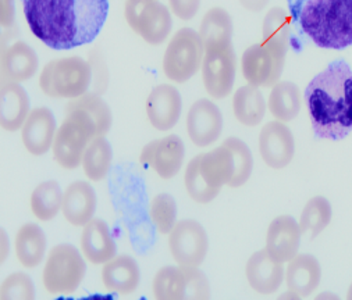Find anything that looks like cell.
Here are the masks:
<instances>
[{
  "instance_id": "cell-1",
  "label": "cell",
  "mask_w": 352,
  "mask_h": 300,
  "mask_svg": "<svg viewBox=\"0 0 352 300\" xmlns=\"http://www.w3.org/2000/svg\"><path fill=\"white\" fill-rule=\"evenodd\" d=\"M31 32L47 47L69 50L91 43L109 13V0H23Z\"/></svg>"
},
{
  "instance_id": "cell-2",
  "label": "cell",
  "mask_w": 352,
  "mask_h": 300,
  "mask_svg": "<svg viewBox=\"0 0 352 300\" xmlns=\"http://www.w3.org/2000/svg\"><path fill=\"white\" fill-rule=\"evenodd\" d=\"M304 97L316 137L338 141L352 131V70L344 60L319 73Z\"/></svg>"
},
{
  "instance_id": "cell-3",
  "label": "cell",
  "mask_w": 352,
  "mask_h": 300,
  "mask_svg": "<svg viewBox=\"0 0 352 300\" xmlns=\"http://www.w3.org/2000/svg\"><path fill=\"white\" fill-rule=\"evenodd\" d=\"M294 10L316 46L341 50L352 45V0H298Z\"/></svg>"
},
{
  "instance_id": "cell-4",
  "label": "cell",
  "mask_w": 352,
  "mask_h": 300,
  "mask_svg": "<svg viewBox=\"0 0 352 300\" xmlns=\"http://www.w3.org/2000/svg\"><path fill=\"white\" fill-rule=\"evenodd\" d=\"M208 184L217 192L224 185L239 188L252 174L254 159L247 143L239 138H227L219 148L194 157Z\"/></svg>"
},
{
  "instance_id": "cell-5",
  "label": "cell",
  "mask_w": 352,
  "mask_h": 300,
  "mask_svg": "<svg viewBox=\"0 0 352 300\" xmlns=\"http://www.w3.org/2000/svg\"><path fill=\"white\" fill-rule=\"evenodd\" d=\"M92 80V66L78 56L49 62L39 77L42 92L54 99H76L87 93Z\"/></svg>"
},
{
  "instance_id": "cell-6",
  "label": "cell",
  "mask_w": 352,
  "mask_h": 300,
  "mask_svg": "<svg viewBox=\"0 0 352 300\" xmlns=\"http://www.w3.org/2000/svg\"><path fill=\"white\" fill-rule=\"evenodd\" d=\"M205 57V46L199 32L192 28H182L174 34L163 56V73L175 82L190 81L201 69Z\"/></svg>"
},
{
  "instance_id": "cell-7",
  "label": "cell",
  "mask_w": 352,
  "mask_h": 300,
  "mask_svg": "<svg viewBox=\"0 0 352 300\" xmlns=\"http://www.w3.org/2000/svg\"><path fill=\"white\" fill-rule=\"evenodd\" d=\"M96 137L94 124L82 113L66 108V118L57 128L52 146L56 163L65 170H76L82 163L87 146Z\"/></svg>"
},
{
  "instance_id": "cell-8",
  "label": "cell",
  "mask_w": 352,
  "mask_h": 300,
  "mask_svg": "<svg viewBox=\"0 0 352 300\" xmlns=\"http://www.w3.org/2000/svg\"><path fill=\"white\" fill-rule=\"evenodd\" d=\"M84 255L73 245L54 246L45 263L42 279L50 295H73L85 277Z\"/></svg>"
},
{
  "instance_id": "cell-9",
  "label": "cell",
  "mask_w": 352,
  "mask_h": 300,
  "mask_svg": "<svg viewBox=\"0 0 352 300\" xmlns=\"http://www.w3.org/2000/svg\"><path fill=\"white\" fill-rule=\"evenodd\" d=\"M157 300H208L210 285L198 267L167 266L160 268L152 284Z\"/></svg>"
},
{
  "instance_id": "cell-10",
  "label": "cell",
  "mask_w": 352,
  "mask_h": 300,
  "mask_svg": "<svg viewBox=\"0 0 352 300\" xmlns=\"http://www.w3.org/2000/svg\"><path fill=\"white\" fill-rule=\"evenodd\" d=\"M124 17L146 43L157 46L171 34V12L157 0H126Z\"/></svg>"
},
{
  "instance_id": "cell-11",
  "label": "cell",
  "mask_w": 352,
  "mask_h": 300,
  "mask_svg": "<svg viewBox=\"0 0 352 300\" xmlns=\"http://www.w3.org/2000/svg\"><path fill=\"white\" fill-rule=\"evenodd\" d=\"M201 70L208 95L213 99L227 97L232 91L237 73V57L232 45L228 43L205 49Z\"/></svg>"
},
{
  "instance_id": "cell-12",
  "label": "cell",
  "mask_w": 352,
  "mask_h": 300,
  "mask_svg": "<svg viewBox=\"0 0 352 300\" xmlns=\"http://www.w3.org/2000/svg\"><path fill=\"white\" fill-rule=\"evenodd\" d=\"M168 249L179 266L199 267L209 249L205 228L195 220H183L168 233Z\"/></svg>"
},
{
  "instance_id": "cell-13",
  "label": "cell",
  "mask_w": 352,
  "mask_h": 300,
  "mask_svg": "<svg viewBox=\"0 0 352 300\" xmlns=\"http://www.w3.org/2000/svg\"><path fill=\"white\" fill-rule=\"evenodd\" d=\"M285 54L263 42L250 46L241 60L244 78L250 85L258 88L276 85L284 69Z\"/></svg>"
},
{
  "instance_id": "cell-14",
  "label": "cell",
  "mask_w": 352,
  "mask_h": 300,
  "mask_svg": "<svg viewBox=\"0 0 352 300\" xmlns=\"http://www.w3.org/2000/svg\"><path fill=\"white\" fill-rule=\"evenodd\" d=\"M184 157L186 146L183 139L177 135H167L148 143L141 152L140 161L160 178L170 179L180 172Z\"/></svg>"
},
{
  "instance_id": "cell-15",
  "label": "cell",
  "mask_w": 352,
  "mask_h": 300,
  "mask_svg": "<svg viewBox=\"0 0 352 300\" xmlns=\"http://www.w3.org/2000/svg\"><path fill=\"white\" fill-rule=\"evenodd\" d=\"M259 153L267 167L285 168L296 154V139L281 122L267 123L259 134Z\"/></svg>"
},
{
  "instance_id": "cell-16",
  "label": "cell",
  "mask_w": 352,
  "mask_h": 300,
  "mask_svg": "<svg viewBox=\"0 0 352 300\" xmlns=\"http://www.w3.org/2000/svg\"><path fill=\"white\" fill-rule=\"evenodd\" d=\"M223 131L220 108L208 99L197 100L187 114V134L194 145L206 148L213 145Z\"/></svg>"
},
{
  "instance_id": "cell-17",
  "label": "cell",
  "mask_w": 352,
  "mask_h": 300,
  "mask_svg": "<svg viewBox=\"0 0 352 300\" xmlns=\"http://www.w3.org/2000/svg\"><path fill=\"white\" fill-rule=\"evenodd\" d=\"M145 108L153 128L157 131H170L177 126L183 111L182 95L173 85H157L148 95Z\"/></svg>"
},
{
  "instance_id": "cell-18",
  "label": "cell",
  "mask_w": 352,
  "mask_h": 300,
  "mask_svg": "<svg viewBox=\"0 0 352 300\" xmlns=\"http://www.w3.org/2000/svg\"><path fill=\"white\" fill-rule=\"evenodd\" d=\"M301 235L300 222L291 216H278L267 228L265 249L273 259L288 263L298 255Z\"/></svg>"
},
{
  "instance_id": "cell-19",
  "label": "cell",
  "mask_w": 352,
  "mask_h": 300,
  "mask_svg": "<svg viewBox=\"0 0 352 300\" xmlns=\"http://www.w3.org/2000/svg\"><path fill=\"white\" fill-rule=\"evenodd\" d=\"M56 119L47 107H36L30 111L21 128V139L27 152L42 156L53 146L56 137Z\"/></svg>"
},
{
  "instance_id": "cell-20",
  "label": "cell",
  "mask_w": 352,
  "mask_h": 300,
  "mask_svg": "<svg viewBox=\"0 0 352 300\" xmlns=\"http://www.w3.org/2000/svg\"><path fill=\"white\" fill-rule=\"evenodd\" d=\"M245 274L250 286L262 295L274 293L284 281L283 263L273 259L266 249L255 252L248 259Z\"/></svg>"
},
{
  "instance_id": "cell-21",
  "label": "cell",
  "mask_w": 352,
  "mask_h": 300,
  "mask_svg": "<svg viewBox=\"0 0 352 300\" xmlns=\"http://www.w3.org/2000/svg\"><path fill=\"white\" fill-rule=\"evenodd\" d=\"M80 244L81 253L92 264H104L117 253L110 229L100 218H92L82 227Z\"/></svg>"
},
{
  "instance_id": "cell-22",
  "label": "cell",
  "mask_w": 352,
  "mask_h": 300,
  "mask_svg": "<svg viewBox=\"0 0 352 300\" xmlns=\"http://www.w3.org/2000/svg\"><path fill=\"white\" fill-rule=\"evenodd\" d=\"M30 99L17 82H3L0 88V126L14 132L23 128L30 114Z\"/></svg>"
},
{
  "instance_id": "cell-23",
  "label": "cell",
  "mask_w": 352,
  "mask_h": 300,
  "mask_svg": "<svg viewBox=\"0 0 352 300\" xmlns=\"http://www.w3.org/2000/svg\"><path fill=\"white\" fill-rule=\"evenodd\" d=\"M96 210V194L85 181H76L63 194L62 211L67 222L74 227L87 225Z\"/></svg>"
},
{
  "instance_id": "cell-24",
  "label": "cell",
  "mask_w": 352,
  "mask_h": 300,
  "mask_svg": "<svg viewBox=\"0 0 352 300\" xmlns=\"http://www.w3.org/2000/svg\"><path fill=\"white\" fill-rule=\"evenodd\" d=\"M141 281V271L137 262L127 256H116L104 263L102 282L104 288L117 295H130L137 290Z\"/></svg>"
},
{
  "instance_id": "cell-25",
  "label": "cell",
  "mask_w": 352,
  "mask_h": 300,
  "mask_svg": "<svg viewBox=\"0 0 352 300\" xmlns=\"http://www.w3.org/2000/svg\"><path fill=\"white\" fill-rule=\"evenodd\" d=\"M322 278V268L318 259L312 255H297L288 262L285 271V284L288 290L297 293L300 297L312 295Z\"/></svg>"
},
{
  "instance_id": "cell-26",
  "label": "cell",
  "mask_w": 352,
  "mask_h": 300,
  "mask_svg": "<svg viewBox=\"0 0 352 300\" xmlns=\"http://www.w3.org/2000/svg\"><path fill=\"white\" fill-rule=\"evenodd\" d=\"M39 67L35 50L25 42H16L2 54L3 82H24L31 80Z\"/></svg>"
},
{
  "instance_id": "cell-27",
  "label": "cell",
  "mask_w": 352,
  "mask_h": 300,
  "mask_svg": "<svg viewBox=\"0 0 352 300\" xmlns=\"http://www.w3.org/2000/svg\"><path fill=\"white\" fill-rule=\"evenodd\" d=\"M14 248L19 263L25 268L41 264L46 252V236L42 228L34 222L21 225L16 233Z\"/></svg>"
},
{
  "instance_id": "cell-28",
  "label": "cell",
  "mask_w": 352,
  "mask_h": 300,
  "mask_svg": "<svg viewBox=\"0 0 352 300\" xmlns=\"http://www.w3.org/2000/svg\"><path fill=\"white\" fill-rule=\"evenodd\" d=\"M232 111L237 122L245 127L259 126L266 114L263 93L254 85H245L236 91L232 97Z\"/></svg>"
},
{
  "instance_id": "cell-29",
  "label": "cell",
  "mask_w": 352,
  "mask_h": 300,
  "mask_svg": "<svg viewBox=\"0 0 352 300\" xmlns=\"http://www.w3.org/2000/svg\"><path fill=\"white\" fill-rule=\"evenodd\" d=\"M300 88L289 81H278L272 86L267 107L270 114L281 123H288L297 118L301 111Z\"/></svg>"
},
{
  "instance_id": "cell-30",
  "label": "cell",
  "mask_w": 352,
  "mask_h": 300,
  "mask_svg": "<svg viewBox=\"0 0 352 300\" xmlns=\"http://www.w3.org/2000/svg\"><path fill=\"white\" fill-rule=\"evenodd\" d=\"M199 36L205 49L228 45L232 38V20L223 8H213L202 19Z\"/></svg>"
},
{
  "instance_id": "cell-31",
  "label": "cell",
  "mask_w": 352,
  "mask_h": 300,
  "mask_svg": "<svg viewBox=\"0 0 352 300\" xmlns=\"http://www.w3.org/2000/svg\"><path fill=\"white\" fill-rule=\"evenodd\" d=\"M111 160L113 152L110 143L104 137H96L87 146L81 165L87 178L94 183H99L109 174Z\"/></svg>"
},
{
  "instance_id": "cell-32",
  "label": "cell",
  "mask_w": 352,
  "mask_h": 300,
  "mask_svg": "<svg viewBox=\"0 0 352 300\" xmlns=\"http://www.w3.org/2000/svg\"><path fill=\"white\" fill-rule=\"evenodd\" d=\"M66 108L82 113L94 124L98 137H104L111 127L113 118L110 107L96 93H84L82 96L73 99Z\"/></svg>"
},
{
  "instance_id": "cell-33",
  "label": "cell",
  "mask_w": 352,
  "mask_h": 300,
  "mask_svg": "<svg viewBox=\"0 0 352 300\" xmlns=\"http://www.w3.org/2000/svg\"><path fill=\"white\" fill-rule=\"evenodd\" d=\"M31 211L41 221H50L62 211L63 192L56 181L39 184L31 195Z\"/></svg>"
},
{
  "instance_id": "cell-34",
  "label": "cell",
  "mask_w": 352,
  "mask_h": 300,
  "mask_svg": "<svg viewBox=\"0 0 352 300\" xmlns=\"http://www.w3.org/2000/svg\"><path fill=\"white\" fill-rule=\"evenodd\" d=\"M289 36L291 21L288 13L283 8H273L272 10H269L262 25L263 43L287 53Z\"/></svg>"
},
{
  "instance_id": "cell-35",
  "label": "cell",
  "mask_w": 352,
  "mask_h": 300,
  "mask_svg": "<svg viewBox=\"0 0 352 300\" xmlns=\"http://www.w3.org/2000/svg\"><path fill=\"white\" fill-rule=\"evenodd\" d=\"M331 205L324 196H314L309 199L302 210L300 218V228L302 233H309L316 238L331 221Z\"/></svg>"
},
{
  "instance_id": "cell-36",
  "label": "cell",
  "mask_w": 352,
  "mask_h": 300,
  "mask_svg": "<svg viewBox=\"0 0 352 300\" xmlns=\"http://www.w3.org/2000/svg\"><path fill=\"white\" fill-rule=\"evenodd\" d=\"M149 217L159 233L168 235L177 224V203L168 194H159L151 200Z\"/></svg>"
},
{
  "instance_id": "cell-37",
  "label": "cell",
  "mask_w": 352,
  "mask_h": 300,
  "mask_svg": "<svg viewBox=\"0 0 352 300\" xmlns=\"http://www.w3.org/2000/svg\"><path fill=\"white\" fill-rule=\"evenodd\" d=\"M2 300H34L35 286L30 275L25 273H13L6 277L0 285Z\"/></svg>"
},
{
  "instance_id": "cell-38",
  "label": "cell",
  "mask_w": 352,
  "mask_h": 300,
  "mask_svg": "<svg viewBox=\"0 0 352 300\" xmlns=\"http://www.w3.org/2000/svg\"><path fill=\"white\" fill-rule=\"evenodd\" d=\"M171 13L183 21L192 20L201 8V0H168Z\"/></svg>"
},
{
  "instance_id": "cell-39",
  "label": "cell",
  "mask_w": 352,
  "mask_h": 300,
  "mask_svg": "<svg viewBox=\"0 0 352 300\" xmlns=\"http://www.w3.org/2000/svg\"><path fill=\"white\" fill-rule=\"evenodd\" d=\"M2 25L10 27L14 21V8H13V0H2Z\"/></svg>"
},
{
  "instance_id": "cell-40",
  "label": "cell",
  "mask_w": 352,
  "mask_h": 300,
  "mask_svg": "<svg viewBox=\"0 0 352 300\" xmlns=\"http://www.w3.org/2000/svg\"><path fill=\"white\" fill-rule=\"evenodd\" d=\"M239 2L241 3V6L244 9H247L248 12H252V13H259L262 12L267 3L269 0H239Z\"/></svg>"
},
{
  "instance_id": "cell-41",
  "label": "cell",
  "mask_w": 352,
  "mask_h": 300,
  "mask_svg": "<svg viewBox=\"0 0 352 300\" xmlns=\"http://www.w3.org/2000/svg\"><path fill=\"white\" fill-rule=\"evenodd\" d=\"M3 232V235H2V262H5V259H6V256L9 255V251H6V245H9V242L6 244V235H5V231H2Z\"/></svg>"
},
{
  "instance_id": "cell-42",
  "label": "cell",
  "mask_w": 352,
  "mask_h": 300,
  "mask_svg": "<svg viewBox=\"0 0 352 300\" xmlns=\"http://www.w3.org/2000/svg\"><path fill=\"white\" fill-rule=\"evenodd\" d=\"M346 297H348V300H352V284H351V286H349V289H348Z\"/></svg>"
}]
</instances>
